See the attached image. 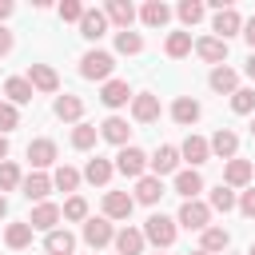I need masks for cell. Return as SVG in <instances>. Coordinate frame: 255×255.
<instances>
[{"mask_svg": "<svg viewBox=\"0 0 255 255\" xmlns=\"http://www.w3.org/2000/svg\"><path fill=\"white\" fill-rule=\"evenodd\" d=\"M20 187H24V195H28V199L44 203V195L52 191V175H44V171H32V175H24V179H20Z\"/></svg>", "mask_w": 255, "mask_h": 255, "instance_id": "20", "label": "cell"}, {"mask_svg": "<svg viewBox=\"0 0 255 255\" xmlns=\"http://www.w3.org/2000/svg\"><path fill=\"white\" fill-rule=\"evenodd\" d=\"M227 243H231L227 227H203V231H199V251H207V255L227 251Z\"/></svg>", "mask_w": 255, "mask_h": 255, "instance_id": "21", "label": "cell"}, {"mask_svg": "<svg viewBox=\"0 0 255 255\" xmlns=\"http://www.w3.org/2000/svg\"><path fill=\"white\" fill-rule=\"evenodd\" d=\"M64 215H60V207L56 203H36L32 207V215H28V223H32V231H56V223H60Z\"/></svg>", "mask_w": 255, "mask_h": 255, "instance_id": "12", "label": "cell"}, {"mask_svg": "<svg viewBox=\"0 0 255 255\" xmlns=\"http://www.w3.org/2000/svg\"><path fill=\"white\" fill-rule=\"evenodd\" d=\"M195 56L219 68V64L227 60V40H219V36H203V40H195Z\"/></svg>", "mask_w": 255, "mask_h": 255, "instance_id": "9", "label": "cell"}, {"mask_svg": "<svg viewBox=\"0 0 255 255\" xmlns=\"http://www.w3.org/2000/svg\"><path fill=\"white\" fill-rule=\"evenodd\" d=\"M163 52H167L171 60H183V56L191 52V32H171L167 44H163Z\"/></svg>", "mask_w": 255, "mask_h": 255, "instance_id": "35", "label": "cell"}, {"mask_svg": "<svg viewBox=\"0 0 255 255\" xmlns=\"http://www.w3.org/2000/svg\"><path fill=\"white\" fill-rule=\"evenodd\" d=\"M147 167H151V175H155V179H159V175H171V171L179 167V147H171V143L155 147V155L147 159Z\"/></svg>", "mask_w": 255, "mask_h": 255, "instance_id": "8", "label": "cell"}, {"mask_svg": "<svg viewBox=\"0 0 255 255\" xmlns=\"http://www.w3.org/2000/svg\"><path fill=\"white\" fill-rule=\"evenodd\" d=\"M112 171H116V163H112V159H104V155H96V159H88L84 179H88V183H96V187H104V183L112 179Z\"/></svg>", "mask_w": 255, "mask_h": 255, "instance_id": "25", "label": "cell"}, {"mask_svg": "<svg viewBox=\"0 0 255 255\" xmlns=\"http://www.w3.org/2000/svg\"><path fill=\"white\" fill-rule=\"evenodd\" d=\"M231 112H235V116H251V112H255V92H251V88H239V92L231 96Z\"/></svg>", "mask_w": 255, "mask_h": 255, "instance_id": "40", "label": "cell"}, {"mask_svg": "<svg viewBox=\"0 0 255 255\" xmlns=\"http://www.w3.org/2000/svg\"><path fill=\"white\" fill-rule=\"evenodd\" d=\"M100 135H104L108 143H116V147H128V139H131V128H128V120H120V116H108V120L100 124Z\"/></svg>", "mask_w": 255, "mask_h": 255, "instance_id": "15", "label": "cell"}, {"mask_svg": "<svg viewBox=\"0 0 255 255\" xmlns=\"http://www.w3.org/2000/svg\"><path fill=\"white\" fill-rule=\"evenodd\" d=\"M139 20H143L147 28H163V24L171 20V8H167L163 0H147V4H143V12H139Z\"/></svg>", "mask_w": 255, "mask_h": 255, "instance_id": "28", "label": "cell"}, {"mask_svg": "<svg viewBox=\"0 0 255 255\" xmlns=\"http://www.w3.org/2000/svg\"><path fill=\"white\" fill-rule=\"evenodd\" d=\"M52 187H60V191H76V187H80V171L68 167V163H60V167L52 171Z\"/></svg>", "mask_w": 255, "mask_h": 255, "instance_id": "36", "label": "cell"}, {"mask_svg": "<svg viewBox=\"0 0 255 255\" xmlns=\"http://www.w3.org/2000/svg\"><path fill=\"white\" fill-rule=\"evenodd\" d=\"M96 139H100V128H96V124H84V120H80V124L72 128V147H76V151L96 147Z\"/></svg>", "mask_w": 255, "mask_h": 255, "instance_id": "31", "label": "cell"}, {"mask_svg": "<svg viewBox=\"0 0 255 255\" xmlns=\"http://www.w3.org/2000/svg\"><path fill=\"white\" fill-rule=\"evenodd\" d=\"M235 207H239V211H243L247 219H255V187H247V191H243V195L235 199Z\"/></svg>", "mask_w": 255, "mask_h": 255, "instance_id": "44", "label": "cell"}, {"mask_svg": "<svg viewBox=\"0 0 255 255\" xmlns=\"http://www.w3.org/2000/svg\"><path fill=\"white\" fill-rule=\"evenodd\" d=\"M243 72H247V76H251V80H255V52H251V56H247V68H243Z\"/></svg>", "mask_w": 255, "mask_h": 255, "instance_id": "50", "label": "cell"}, {"mask_svg": "<svg viewBox=\"0 0 255 255\" xmlns=\"http://www.w3.org/2000/svg\"><path fill=\"white\" fill-rule=\"evenodd\" d=\"M4 96H8L12 108H16V104H28V100H32V84H28L24 76H12V80H4Z\"/></svg>", "mask_w": 255, "mask_h": 255, "instance_id": "30", "label": "cell"}, {"mask_svg": "<svg viewBox=\"0 0 255 255\" xmlns=\"http://www.w3.org/2000/svg\"><path fill=\"white\" fill-rule=\"evenodd\" d=\"M239 36H243V40L251 44V52H255V16H251V20H243V32H239Z\"/></svg>", "mask_w": 255, "mask_h": 255, "instance_id": "46", "label": "cell"}, {"mask_svg": "<svg viewBox=\"0 0 255 255\" xmlns=\"http://www.w3.org/2000/svg\"><path fill=\"white\" fill-rule=\"evenodd\" d=\"M28 84H32V92H48V96H52V92L60 88V76H56L48 64H32V68H28Z\"/></svg>", "mask_w": 255, "mask_h": 255, "instance_id": "14", "label": "cell"}, {"mask_svg": "<svg viewBox=\"0 0 255 255\" xmlns=\"http://www.w3.org/2000/svg\"><path fill=\"white\" fill-rule=\"evenodd\" d=\"M207 207H211V211H231V207H235V191H231L227 183H219V187L211 191V203H207Z\"/></svg>", "mask_w": 255, "mask_h": 255, "instance_id": "39", "label": "cell"}, {"mask_svg": "<svg viewBox=\"0 0 255 255\" xmlns=\"http://www.w3.org/2000/svg\"><path fill=\"white\" fill-rule=\"evenodd\" d=\"M251 171H255L251 159H239V155H235V159H227V167H223V183H227V187H247V183H251Z\"/></svg>", "mask_w": 255, "mask_h": 255, "instance_id": "17", "label": "cell"}, {"mask_svg": "<svg viewBox=\"0 0 255 255\" xmlns=\"http://www.w3.org/2000/svg\"><path fill=\"white\" fill-rule=\"evenodd\" d=\"M4 243H8L12 251L28 247V243H32V223H28V219H24V223H8V227H4Z\"/></svg>", "mask_w": 255, "mask_h": 255, "instance_id": "33", "label": "cell"}, {"mask_svg": "<svg viewBox=\"0 0 255 255\" xmlns=\"http://www.w3.org/2000/svg\"><path fill=\"white\" fill-rule=\"evenodd\" d=\"M116 52H124V56L143 52V36L139 32H116Z\"/></svg>", "mask_w": 255, "mask_h": 255, "instance_id": "38", "label": "cell"}, {"mask_svg": "<svg viewBox=\"0 0 255 255\" xmlns=\"http://www.w3.org/2000/svg\"><path fill=\"white\" fill-rule=\"evenodd\" d=\"M104 16H108V20H112V24L120 28V32H131V20H135V8H131L128 0H112Z\"/></svg>", "mask_w": 255, "mask_h": 255, "instance_id": "23", "label": "cell"}, {"mask_svg": "<svg viewBox=\"0 0 255 255\" xmlns=\"http://www.w3.org/2000/svg\"><path fill=\"white\" fill-rule=\"evenodd\" d=\"M56 116L68 120V124H80V116H84V100H80V96H60V100H56Z\"/></svg>", "mask_w": 255, "mask_h": 255, "instance_id": "34", "label": "cell"}, {"mask_svg": "<svg viewBox=\"0 0 255 255\" xmlns=\"http://www.w3.org/2000/svg\"><path fill=\"white\" fill-rule=\"evenodd\" d=\"M251 135H255V120H251Z\"/></svg>", "mask_w": 255, "mask_h": 255, "instance_id": "52", "label": "cell"}, {"mask_svg": "<svg viewBox=\"0 0 255 255\" xmlns=\"http://www.w3.org/2000/svg\"><path fill=\"white\" fill-rule=\"evenodd\" d=\"M179 223H183L187 231H203V227H211V207L199 203V199H183V207H179Z\"/></svg>", "mask_w": 255, "mask_h": 255, "instance_id": "4", "label": "cell"}, {"mask_svg": "<svg viewBox=\"0 0 255 255\" xmlns=\"http://www.w3.org/2000/svg\"><path fill=\"white\" fill-rule=\"evenodd\" d=\"M28 159H32L36 171L52 167V163H56V139H32V143H28Z\"/></svg>", "mask_w": 255, "mask_h": 255, "instance_id": "16", "label": "cell"}, {"mask_svg": "<svg viewBox=\"0 0 255 255\" xmlns=\"http://www.w3.org/2000/svg\"><path fill=\"white\" fill-rule=\"evenodd\" d=\"M12 16V0H0V20H8Z\"/></svg>", "mask_w": 255, "mask_h": 255, "instance_id": "48", "label": "cell"}, {"mask_svg": "<svg viewBox=\"0 0 255 255\" xmlns=\"http://www.w3.org/2000/svg\"><path fill=\"white\" fill-rule=\"evenodd\" d=\"M80 16H84V4H76V0H64L60 4V20H76L80 24Z\"/></svg>", "mask_w": 255, "mask_h": 255, "instance_id": "45", "label": "cell"}, {"mask_svg": "<svg viewBox=\"0 0 255 255\" xmlns=\"http://www.w3.org/2000/svg\"><path fill=\"white\" fill-rule=\"evenodd\" d=\"M44 251L48 255H76V235L72 231H48V239H44Z\"/></svg>", "mask_w": 255, "mask_h": 255, "instance_id": "22", "label": "cell"}, {"mask_svg": "<svg viewBox=\"0 0 255 255\" xmlns=\"http://www.w3.org/2000/svg\"><path fill=\"white\" fill-rule=\"evenodd\" d=\"M175 191H179L183 199H195V195L203 191V175H199L195 167H187V171H175Z\"/></svg>", "mask_w": 255, "mask_h": 255, "instance_id": "26", "label": "cell"}, {"mask_svg": "<svg viewBox=\"0 0 255 255\" xmlns=\"http://www.w3.org/2000/svg\"><path fill=\"white\" fill-rule=\"evenodd\" d=\"M211 32L219 36V40H227V36H239L243 32V16L227 4V8H219L215 16H211Z\"/></svg>", "mask_w": 255, "mask_h": 255, "instance_id": "6", "label": "cell"}, {"mask_svg": "<svg viewBox=\"0 0 255 255\" xmlns=\"http://www.w3.org/2000/svg\"><path fill=\"white\" fill-rule=\"evenodd\" d=\"M4 215H8V199L0 195V219H4Z\"/></svg>", "mask_w": 255, "mask_h": 255, "instance_id": "51", "label": "cell"}, {"mask_svg": "<svg viewBox=\"0 0 255 255\" xmlns=\"http://www.w3.org/2000/svg\"><path fill=\"white\" fill-rule=\"evenodd\" d=\"M116 171L128 175V179H143V171H147V155H143L135 143H128V147H120V155H116Z\"/></svg>", "mask_w": 255, "mask_h": 255, "instance_id": "2", "label": "cell"}, {"mask_svg": "<svg viewBox=\"0 0 255 255\" xmlns=\"http://www.w3.org/2000/svg\"><path fill=\"white\" fill-rule=\"evenodd\" d=\"M207 147H211V155H219V159H235V151H239V135H235L231 128H219V131L207 139Z\"/></svg>", "mask_w": 255, "mask_h": 255, "instance_id": "10", "label": "cell"}, {"mask_svg": "<svg viewBox=\"0 0 255 255\" xmlns=\"http://www.w3.org/2000/svg\"><path fill=\"white\" fill-rule=\"evenodd\" d=\"M155 255H163V251H155Z\"/></svg>", "mask_w": 255, "mask_h": 255, "instance_id": "55", "label": "cell"}, {"mask_svg": "<svg viewBox=\"0 0 255 255\" xmlns=\"http://www.w3.org/2000/svg\"><path fill=\"white\" fill-rule=\"evenodd\" d=\"M60 215H64V219H88V199H84V195H72V199L60 207Z\"/></svg>", "mask_w": 255, "mask_h": 255, "instance_id": "42", "label": "cell"}, {"mask_svg": "<svg viewBox=\"0 0 255 255\" xmlns=\"http://www.w3.org/2000/svg\"><path fill=\"white\" fill-rule=\"evenodd\" d=\"M116 239V231H112V219H84V243L88 247H108Z\"/></svg>", "mask_w": 255, "mask_h": 255, "instance_id": "7", "label": "cell"}, {"mask_svg": "<svg viewBox=\"0 0 255 255\" xmlns=\"http://www.w3.org/2000/svg\"><path fill=\"white\" fill-rule=\"evenodd\" d=\"M175 16H179V20L191 28V24H199V20L207 16V4H199V0H183V4L175 8Z\"/></svg>", "mask_w": 255, "mask_h": 255, "instance_id": "37", "label": "cell"}, {"mask_svg": "<svg viewBox=\"0 0 255 255\" xmlns=\"http://www.w3.org/2000/svg\"><path fill=\"white\" fill-rule=\"evenodd\" d=\"M108 32V16L100 12V8H84V16H80V36L84 40H100Z\"/></svg>", "mask_w": 255, "mask_h": 255, "instance_id": "13", "label": "cell"}, {"mask_svg": "<svg viewBox=\"0 0 255 255\" xmlns=\"http://www.w3.org/2000/svg\"><path fill=\"white\" fill-rule=\"evenodd\" d=\"M112 72H116V56L112 52H100V48H92V52H84V60H80V76L84 80H112Z\"/></svg>", "mask_w": 255, "mask_h": 255, "instance_id": "1", "label": "cell"}, {"mask_svg": "<svg viewBox=\"0 0 255 255\" xmlns=\"http://www.w3.org/2000/svg\"><path fill=\"white\" fill-rule=\"evenodd\" d=\"M191 255H207V251H191Z\"/></svg>", "mask_w": 255, "mask_h": 255, "instance_id": "53", "label": "cell"}, {"mask_svg": "<svg viewBox=\"0 0 255 255\" xmlns=\"http://www.w3.org/2000/svg\"><path fill=\"white\" fill-rule=\"evenodd\" d=\"M8 159V135H0V163Z\"/></svg>", "mask_w": 255, "mask_h": 255, "instance_id": "49", "label": "cell"}, {"mask_svg": "<svg viewBox=\"0 0 255 255\" xmlns=\"http://www.w3.org/2000/svg\"><path fill=\"white\" fill-rule=\"evenodd\" d=\"M16 124H20V112H16L8 100H0V135H8Z\"/></svg>", "mask_w": 255, "mask_h": 255, "instance_id": "43", "label": "cell"}, {"mask_svg": "<svg viewBox=\"0 0 255 255\" xmlns=\"http://www.w3.org/2000/svg\"><path fill=\"white\" fill-rule=\"evenodd\" d=\"M247 255H255V243H251V251H247Z\"/></svg>", "mask_w": 255, "mask_h": 255, "instance_id": "54", "label": "cell"}, {"mask_svg": "<svg viewBox=\"0 0 255 255\" xmlns=\"http://www.w3.org/2000/svg\"><path fill=\"white\" fill-rule=\"evenodd\" d=\"M8 52H12V32L0 24V56H8Z\"/></svg>", "mask_w": 255, "mask_h": 255, "instance_id": "47", "label": "cell"}, {"mask_svg": "<svg viewBox=\"0 0 255 255\" xmlns=\"http://www.w3.org/2000/svg\"><path fill=\"white\" fill-rule=\"evenodd\" d=\"M159 195H163V183L155 179V175H143L139 183H135V203H159Z\"/></svg>", "mask_w": 255, "mask_h": 255, "instance_id": "32", "label": "cell"}, {"mask_svg": "<svg viewBox=\"0 0 255 255\" xmlns=\"http://www.w3.org/2000/svg\"><path fill=\"white\" fill-rule=\"evenodd\" d=\"M131 120L135 124H155L159 120V96L155 92H135L131 96Z\"/></svg>", "mask_w": 255, "mask_h": 255, "instance_id": "5", "label": "cell"}, {"mask_svg": "<svg viewBox=\"0 0 255 255\" xmlns=\"http://www.w3.org/2000/svg\"><path fill=\"white\" fill-rule=\"evenodd\" d=\"M211 88H215V92H227V96H235V92H239V72H231L227 64L211 68Z\"/></svg>", "mask_w": 255, "mask_h": 255, "instance_id": "29", "label": "cell"}, {"mask_svg": "<svg viewBox=\"0 0 255 255\" xmlns=\"http://www.w3.org/2000/svg\"><path fill=\"white\" fill-rule=\"evenodd\" d=\"M171 120H175L179 128H191V124L199 120V104H195L191 96H179V100L171 104Z\"/></svg>", "mask_w": 255, "mask_h": 255, "instance_id": "24", "label": "cell"}, {"mask_svg": "<svg viewBox=\"0 0 255 255\" xmlns=\"http://www.w3.org/2000/svg\"><path fill=\"white\" fill-rule=\"evenodd\" d=\"M143 239H151L155 247H171L175 243V219H167V215H147V223H143Z\"/></svg>", "mask_w": 255, "mask_h": 255, "instance_id": "3", "label": "cell"}, {"mask_svg": "<svg viewBox=\"0 0 255 255\" xmlns=\"http://www.w3.org/2000/svg\"><path fill=\"white\" fill-rule=\"evenodd\" d=\"M179 155H183L191 167H199V163H207V159H211V147H207V139H203V135H187V139H183V147H179Z\"/></svg>", "mask_w": 255, "mask_h": 255, "instance_id": "19", "label": "cell"}, {"mask_svg": "<svg viewBox=\"0 0 255 255\" xmlns=\"http://www.w3.org/2000/svg\"><path fill=\"white\" fill-rule=\"evenodd\" d=\"M20 179H24V175H20V167H16L12 159H4V163H0V195H4V191H12V187H20Z\"/></svg>", "mask_w": 255, "mask_h": 255, "instance_id": "41", "label": "cell"}, {"mask_svg": "<svg viewBox=\"0 0 255 255\" xmlns=\"http://www.w3.org/2000/svg\"><path fill=\"white\" fill-rule=\"evenodd\" d=\"M143 231H135V227H124L120 235H116V251L120 255H143Z\"/></svg>", "mask_w": 255, "mask_h": 255, "instance_id": "27", "label": "cell"}, {"mask_svg": "<svg viewBox=\"0 0 255 255\" xmlns=\"http://www.w3.org/2000/svg\"><path fill=\"white\" fill-rule=\"evenodd\" d=\"M131 207H135V199L128 191H108L104 195V219H128Z\"/></svg>", "mask_w": 255, "mask_h": 255, "instance_id": "11", "label": "cell"}, {"mask_svg": "<svg viewBox=\"0 0 255 255\" xmlns=\"http://www.w3.org/2000/svg\"><path fill=\"white\" fill-rule=\"evenodd\" d=\"M100 100H104V108H124V104L131 100L128 80H108V84L100 88Z\"/></svg>", "mask_w": 255, "mask_h": 255, "instance_id": "18", "label": "cell"}]
</instances>
